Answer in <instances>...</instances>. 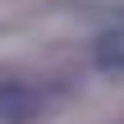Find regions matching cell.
I'll use <instances>...</instances> for the list:
<instances>
[{
    "label": "cell",
    "mask_w": 124,
    "mask_h": 124,
    "mask_svg": "<svg viewBox=\"0 0 124 124\" xmlns=\"http://www.w3.org/2000/svg\"><path fill=\"white\" fill-rule=\"evenodd\" d=\"M37 115H41V92L32 83H18V78L0 83V124H28Z\"/></svg>",
    "instance_id": "obj_1"
},
{
    "label": "cell",
    "mask_w": 124,
    "mask_h": 124,
    "mask_svg": "<svg viewBox=\"0 0 124 124\" xmlns=\"http://www.w3.org/2000/svg\"><path fill=\"white\" fill-rule=\"evenodd\" d=\"M92 60H97V69H106V74H124V28H110V32L97 37Z\"/></svg>",
    "instance_id": "obj_2"
}]
</instances>
